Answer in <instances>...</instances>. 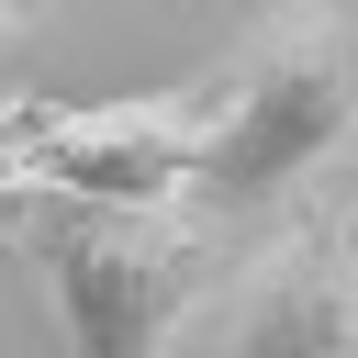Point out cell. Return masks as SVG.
<instances>
[{
	"mask_svg": "<svg viewBox=\"0 0 358 358\" xmlns=\"http://www.w3.org/2000/svg\"><path fill=\"white\" fill-rule=\"evenodd\" d=\"M358 145V22L302 0L268 11L213 78H201V179L190 201L213 213H268L313 168Z\"/></svg>",
	"mask_w": 358,
	"mask_h": 358,
	"instance_id": "1",
	"label": "cell"
},
{
	"mask_svg": "<svg viewBox=\"0 0 358 358\" xmlns=\"http://www.w3.org/2000/svg\"><path fill=\"white\" fill-rule=\"evenodd\" d=\"M22 257L45 268V302L67 324V358H168L179 324L224 291V224L213 213H90L34 201Z\"/></svg>",
	"mask_w": 358,
	"mask_h": 358,
	"instance_id": "2",
	"label": "cell"
},
{
	"mask_svg": "<svg viewBox=\"0 0 358 358\" xmlns=\"http://www.w3.org/2000/svg\"><path fill=\"white\" fill-rule=\"evenodd\" d=\"M0 168L34 201L179 213L201 179V90L190 101H0Z\"/></svg>",
	"mask_w": 358,
	"mask_h": 358,
	"instance_id": "3",
	"label": "cell"
},
{
	"mask_svg": "<svg viewBox=\"0 0 358 358\" xmlns=\"http://www.w3.org/2000/svg\"><path fill=\"white\" fill-rule=\"evenodd\" d=\"M224 358H358V224L302 213L224 302Z\"/></svg>",
	"mask_w": 358,
	"mask_h": 358,
	"instance_id": "4",
	"label": "cell"
},
{
	"mask_svg": "<svg viewBox=\"0 0 358 358\" xmlns=\"http://www.w3.org/2000/svg\"><path fill=\"white\" fill-rule=\"evenodd\" d=\"M22 224H34V190H22L11 168H0V235H22Z\"/></svg>",
	"mask_w": 358,
	"mask_h": 358,
	"instance_id": "5",
	"label": "cell"
},
{
	"mask_svg": "<svg viewBox=\"0 0 358 358\" xmlns=\"http://www.w3.org/2000/svg\"><path fill=\"white\" fill-rule=\"evenodd\" d=\"M11 22H22V0H0V34H11Z\"/></svg>",
	"mask_w": 358,
	"mask_h": 358,
	"instance_id": "6",
	"label": "cell"
}]
</instances>
